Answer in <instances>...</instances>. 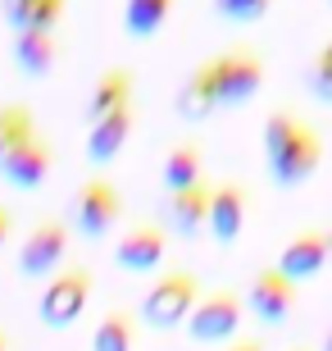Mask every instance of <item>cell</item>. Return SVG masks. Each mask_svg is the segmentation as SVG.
<instances>
[{"label": "cell", "instance_id": "obj_1", "mask_svg": "<svg viewBox=\"0 0 332 351\" xmlns=\"http://www.w3.org/2000/svg\"><path fill=\"white\" fill-rule=\"evenodd\" d=\"M196 301H201V278L192 269H164L141 297V319L151 328H178L187 324Z\"/></svg>", "mask_w": 332, "mask_h": 351}, {"label": "cell", "instance_id": "obj_2", "mask_svg": "<svg viewBox=\"0 0 332 351\" xmlns=\"http://www.w3.org/2000/svg\"><path fill=\"white\" fill-rule=\"evenodd\" d=\"M91 287H96V278H91L87 265L55 269L51 283L41 287L37 319L46 328H68V324H77V319H82V311H87V301H91Z\"/></svg>", "mask_w": 332, "mask_h": 351}, {"label": "cell", "instance_id": "obj_3", "mask_svg": "<svg viewBox=\"0 0 332 351\" xmlns=\"http://www.w3.org/2000/svg\"><path fill=\"white\" fill-rule=\"evenodd\" d=\"M246 319V297L218 287V292H201V301L187 315V338L201 347H223V338H237V328Z\"/></svg>", "mask_w": 332, "mask_h": 351}, {"label": "cell", "instance_id": "obj_4", "mask_svg": "<svg viewBox=\"0 0 332 351\" xmlns=\"http://www.w3.org/2000/svg\"><path fill=\"white\" fill-rule=\"evenodd\" d=\"M118 219H123V192H118L114 178L96 173V178H87L82 187H77V196H73V228L87 237V242H101Z\"/></svg>", "mask_w": 332, "mask_h": 351}, {"label": "cell", "instance_id": "obj_5", "mask_svg": "<svg viewBox=\"0 0 332 351\" xmlns=\"http://www.w3.org/2000/svg\"><path fill=\"white\" fill-rule=\"evenodd\" d=\"M264 160H268V173H273L278 187H301V182H309L323 165V137L309 128V123H296L292 137H287L278 151H268Z\"/></svg>", "mask_w": 332, "mask_h": 351}, {"label": "cell", "instance_id": "obj_6", "mask_svg": "<svg viewBox=\"0 0 332 351\" xmlns=\"http://www.w3.org/2000/svg\"><path fill=\"white\" fill-rule=\"evenodd\" d=\"M246 311L255 315L259 324H287L296 311V278L282 274L278 265L259 269L251 278V287H246Z\"/></svg>", "mask_w": 332, "mask_h": 351}, {"label": "cell", "instance_id": "obj_7", "mask_svg": "<svg viewBox=\"0 0 332 351\" xmlns=\"http://www.w3.org/2000/svg\"><path fill=\"white\" fill-rule=\"evenodd\" d=\"M264 60L251 51H228V55H214V87H218V105H246L264 87Z\"/></svg>", "mask_w": 332, "mask_h": 351}, {"label": "cell", "instance_id": "obj_8", "mask_svg": "<svg viewBox=\"0 0 332 351\" xmlns=\"http://www.w3.org/2000/svg\"><path fill=\"white\" fill-rule=\"evenodd\" d=\"M68 256V223L64 219H41L32 233L23 237L18 247V274L23 278H41V274H55Z\"/></svg>", "mask_w": 332, "mask_h": 351}, {"label": "cell", "instance_id": "obj_9", "mask_svg": "<svg viewBox=\"0 0 332 351\" xmlns=\"http://www.w3.org/2000/svg\"><path fill=\"white\" fill-rule=\"evenodd\" d=\"M55 173V146L41 137V132H32V137H23V142L14 146L10 156L0 160V178L14 182V187H23V192H32V187H41V182Z\"/></svg>", "mask_w": 332, "mask_h": 351}, {"label": "cell", "instance_id": "obj_10", "mask_svg": "<svg viewBox=\"0 0 332 351\" xmlns=\"http://www.w3.org/2000/svg\"><path fill=\"white\" fill-rule=\"evenodd\" d=\"M168 256V233L159 223H137L114 242V265L123 274H151L159 269Z\"/></svg>", "mask_w": 332, "mask_h": 351}, {"label": "cell", "instance_id": "obj_11", "mask_svg": "<svg viewBox=\"0 0 332 351\" xmlns=\"http://www.w3.org/2000/svg\"><path fill=\"white\" fill-rule=\"evenodd\" d=\"M246 228V187L242 182H214L209 192V219H205V233L214 237L218 247H232Z\"/></svg>", "mask_w": 332, "mask_h": 351}, {"label": "cell", "instance_id": "obj_12", "mask_svg": "<svg viewBox=\"0 0 332 351\" xmlns=\"http://www.w3.org/2000/svg\"><path fill=\"white\" fill-rule=\"evenodd\" d=\"M209 192H214V182H205V178L187 182V187H178V192H168V201H164V223L178 237L205 233V219H209Z\"/></svg>", "mask_w": 332, "mask_h": 351}, {"label": "cell", "instance_id": "obj_13", "mask_svg": "<svg viewBox=\"0 0 332 351\" xmlns=\"http://www.w3.org/2000/svg\"><path fill=\"white\" fill-rule=\"evenodd\" d=\"M214 110H218L214 60H205V64H196L192 73L178 82V91H173V114H178L182 123H201V119H209Z\"/></svg>", "mask_w": 332, "mask_h": 351}, {"label": "cell", "instance_id": "obj_14", "mask_svg": "<svg viewBox=\"0 0 332 351\" xmlns=\"http://www.w3.org/2000/svg\"><path fill=\"white\" fill-rule=\"evenodd\" d=\"M132 105H123V110H110V114L91 119L87 123V160L101 169V165H110L114 156H123V146H128L132 137Z\"/></svg>", "mask_w": 332, "mask_h": 351}, {"label": "cell", "instance_id": "obj_15", "mask_svg": "<svg viewBox=\"0 0 332 351\" xmlns=\"http://www.w3.org/2000/svg\"><path fill=\"white\" fill-rule=\"evenodd\" d=\"M14 64L23 69L27 78H46L60 64V37H55V27H18L14 32Z\"/></svg>", "mask_w": 332, "mask_h": 351}, {"label": "cell", "instance_id": "obj_16", "mask_svg": "<svg viewBox=\"0 0 332 351\" xmlns=\"http://www.w3.org/2000/svg\"><path fill=\"white\" fill-rule=\"evenodd\" d=\"M328 265V233H296L287 247L278 251V269L292 274L296 283H305Z\"/></svg>", "mask_w": 332, "mask_h": 351}, {"label": "cell", "instance_id": "obj_17", "mask_svg": "<svg viewBox=\"0 0 332 351\" xmlns=\"http://www.w3.org/2000/svg\"><path fill=\"white\" fill-rule=\"evenodd\" d=\"M123 105H132V69H105L101 78L91 82L82 114H87V123H91V119L110 114V110H123Z\"/></svg>", "mask_w": 332, "mask_h": 351}, {"label": "cell", "instance_id": "obj_18", "mask_svg": "<svg viewBox=\"0 0 332 351\" xmlns=\"http://www.w3.org/2000/svg\"><path fill=\"white\" fill-rule=\"evenodd\" d=\"M68 0H0V19L10 23V32L18 27H60Z\"/></svg>", "mask_w": 332, "mask_h": 351}, {"label": "cell", "instance_id": "obj_19", "mask_svg": "<svg viewBox=\"0 0 332 351\" xmlns=\"http://www.w3.org/2000/svg\"><path fill=\"white\" fill-rule=\"evenodd\" d=\"M159 178H164L168 192H178V187H187V182L205 178V151L196 142H173V146H168V156H164Z\"/></svg>", "mask_w": 332, "mask_h": 351}, {"label": "cell", "instance_id": "obj_20", "mask_svg": "<svg viewBox=\"0 0 332 351\" xmlns=\"http://www.w3.org/2000/svg\"><path fill=\"white\" fill-rule=\"evenodd\" d=\"M168 14H173V0H128L123 5V32L137 41H151L168 23Z\"/></svg>", "mask_w": 332, "mask_h": 351}, {"label": "cell", "instance_id": "obj_21", "mask_svg": "<svg viewBox=\"0 0 332 351\" xmlns=\"http://www.w3.org/2000/svg\"><path fill=\"white\" fill-rule=\"evenodd\" d=\"M132 342H137L132 311H105L96 333H91V351H132Z\"/></svg>", "mask_w": 332, "mask_h": 351}, {"label": "cell", "instance_id": "obj_22", "mask_svg": "<svg viewBox=\"0 0 332 351\" xmlns=\"http://www.w3.org/2000/svg\"><path fill=\"white\" fill-rule=\"evenodd\" d=\"M32 132H37V114H32V105H27V101L0 105V160L10 156L23 137H32Z\"/></svg>", "mask_w": 332, "mask_h": 351}, {"label": "cell", "instance_id": "obj_23", "mask_svg": "<svg viewBox=\"0 0 332 351\" xmlns=\"http://www.w3.org/2000/svg\"><path fill=\"white\" fill-rule=\"evenodd\" d=\"M305 87H309V96H314V101L332 105V41H323V51L309 60V69H305Z\"/></svg>", "mask_w": 332, "mask_h": 351}, {"label": "cell", "instance_id": "obj_24", "mask_svg": "<svg viewBox=\"0 0 332 351\" xmlns=\"http://www.w3.org/2000/svg\"><path fill=\"white\" fill-rule=\"evenodd\" d=\"M273 10V0H214V14L223 23H259L264 14Z\"/></svg>", "mask_w": 332, "mask_h": 351}, {"label": "cell", "instance_id": "obj_25", "mask_svg": "<svg viewBox=\"0 0 332 351\" xmlns=\"http://www.w3.org/2000/svg\"><path fill=\"white\" fill-rule=\"evenodd\" d=\"M296 123H301V119H296L292 110H273V114L264 119V156H268V151H278V146L292 137Z\"/></svg>", "mask_w": 332, "mask_h": 351}, {"label": "cell", "instance_id": "obj_26", "mask_svg": "<svg viewBox=\"0 0 332 351\" xmlns=\"http://www.w3.org/2000/svg\"><path fill=\"white\" fill-rule=\"evenodd\" d=\"M218 351H264V342H255V338H232V342H223Z\"/></svg>", "mask_w": 332, "mask_h": 351}, {"label": "cell", "instance_id": "obj_27", "mask_svg": "<svg viewBox=\"0 0 332 351\" xmlns=\"http://www.w3.org/2000/svg\"><path fill=\"white\" fill-rule=\"evenodd\" d=\"M10 233H14V210H5V206H0V251H5Z\"/></svg>", "mask_w": 332, "mask_h": 351}, {"label": "cell", "instance_id": "obj_28", "mask_svg": "<svg viewBox=\"0 0 332 351\" xmlns=\"http://www.w3.org/2000/svg\"><path fill=\"white\" fill-rule=\"evenodd\" d=\"M323 351H332V328H328V333H323Z\"/></svg>", "mask_w": 332, "mask_h": 351}, {"label": "cell", "instance_id": "obj_29", "mask_svg": "<svg viewBox=\"0 0 332 351\" xmlns=\"http://www.w3.org/2000/svg\"><path fill=\"white\" fill-rule=\"evenodd\" d=\"M0 351H10V333H0Z\"/></svg>", "mask_w": 332, "mask_h": 351}, {"label": "cell", "instance_id": "obj_30", "mask_svg": "<svg viewBox=\"0 0 332 351\" xmlns=\"http://www.w3.org/2000/svg\"><path fill=\"white\" fill-rule=\"evenodd\" d=\"M328 265H332V228H328Z\"/></svg>", "mask_w": 332, "mask_h": 351}, {"label": "cell", "instance_id": "obj_31", "mask_svg": "<svg viewBox=\"0 0 332 351\" xmlns=\"http://www.w3.org/2000/svg\"><path fill=\"white\" fill-rule=\"evenodd\" d=\"M296 351H301V347H296Z\"/></svg>", "mask_w": 332, "mask_h": 351}]
</instances>
